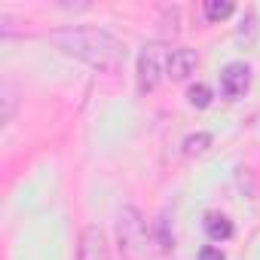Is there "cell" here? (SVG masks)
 <instances>
[{"label": "cell", "mask_w": 260, "mask_h": 260, "mask_svg": "<svg viewBox=\"0 0 260 260\" xmlns=\"http://www.w3.org/2000/svg\"><path fill=\"white\" fill-rule=\"evenodd\" d=\"M251 86V68L242 61H233L220 71V92L226 98H242Z\"/></svg>", "instance_id": "277c9868"}, {"label": "cell", "mask_w": 260, "mask_h": 260, "mask_svg": "<svg viewBox=\"0 0 260 260\" xmlns=\"http://www.w3.org/2000/svg\"><path fill=\"white\" fill-rule=\"evenodd\" d=\"M80 260H110L104 233H101L98 226H86L83 242H80Z\"/></svg>", "instance_id": "5b68a950"}, {"label": "cell", "mask_w": 260, "mask_h": 260, "mask_svg": "<svg viewBox=\"0 0 260 260\" xmlns=\"http://www.w3.org/2000/svg\"><path fill=\"white\" fill-rule=\"evenodd\" d=\"M205 233L214 239V242H226L233 236V223L223 217V214H208L205 217Z\"/></svg>", "instance_id": "52a82bcc"}, {"label": "cell", "mask_w": 260, "mask_h": 260, "mask_svg": "<svg viewBox=\"0 0 260 260\" xmlns=\"http://www.w3.org/2000/svg\"><path fill=\"white\" fill-rule=\"evenodd\" d=\"M49 40L61 52L92 64L98 71H116L125 61V46L113 34L98 31V28H61V31H52Z\"/></svg>", "instance_id": "6da1fadb"}, {"label": "cell", "mask_w": 260, "mask_h": 260, "mask_svg": "<svg viewBox=\"0 0 260 260\" xmlns=\"http://www.w3.org/2000/svg\"><path fill=\"white\" fill-rule=\"evenodd\" d=\"M169 58L172 52L159 43H150L144 46L141 58H138V89L141 92H153L159 86L162 77H169Z\"/></svg>", "instance_id": "3957f363"}, {"label": "cell", "mask_w": 260, "mask_h": 260, "mask_svg": "<svg viewBox=\"0 0 260 260\" xmlns=\"http://www.w3.org/2000/svg\"><path fill=\"white\" fill-rule=\"evenodd\" d=\"M196 64H199V58H196L193 49H175L172 58H169V77L181 83V80H187L196 71Z\"/></svg>", "instance_id": "8992f818"}, {"label": "cell", "mask_w": 260, "mask_h": 260, "mask_svg": "<svg viewBox=\"0 0 260 260\" xmlns=\"http://www.w3.org/2000/svg\"><path fill=\"white\" fill-rule=\"evenodd\" d=\"M119 248L125 254V260H150V242H147V226L141 220V214L135 208H122L119 211Z\"/></svg>", "instance_id": "7a4b0ae2"}, {"label": "cell", "mask_w": 260, "mask_h": 260, "mask_svg": "<svg viewBox=\"0 0 260 260\" xmlns=\"http://www.w3.org/2000/svg\"><path fill=\"white\" fill-rule=\"evenodd\" d=\"M233 13V4H226V0H208L205 4V16L211 19V22H220V19H226Z\"/></svg>", "instance_id": "9c48e42d"}, {"label": "cell", "mask_w": 260, "mask_h": 260, "mask_svg": "<svg viewBox=\"0 0 260 260\" xmlns=\"http://www.w3.org/2000/svg\"><path fill=\"white\" fill-rule=\"evenodd\" d=\"M187 98H190V104L193 107H208L211 104V92H208V86H190V92H187Z\"/></svg>", "instance_id": "30bf717a"}, {"label": "cell", "mask_w": 260, "mask_h": 260, "mask_svg": "<svg viewBox=\"0 0 260 260\" xmlns=\"http://www.w3.org/2000/svg\"><path fill=\"white\" fill-rule=\"evenodd\" d=\"M199 260H223V251L214 248V245H205V248L199 251Z\"/></svg>", "instance_id": "8fae6325"}, {"label": "cell", "mask_w": 260, "mask_h": 260, "mask_svg": "<svg viewBox=\"0 0 260 260\" xmlns=\"http://www.w3.org/2000/svg\"><path fill=\"white\" fill-rule=\"evenodd\" d=\"M208 144H211V135H205V132L190 135V138L184 141V153H187V156H199V153L208 150Z\"/></svg>", "instance_id": "ba28073f"}]
</instances>
